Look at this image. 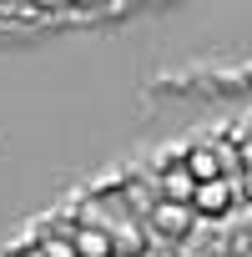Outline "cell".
I'll list each match as a JSON object with an SVG mask.
<instances>
[{"mask_svg":"<svg viewBox=\"0 0 252 257\" xmlns=\"http://www.w3.org/2000/svg\"><path fill=\"white\" fill-rule=\"evenodd\" d=\"M157 187H162V197L167 202H192V192H197V177L177 162V167H167L162 177H157Z\"/></svg>","mask_w":252,"mask_h":257,"instance_id":"obj_5","label":"cell"},{"mask_svg":"<svg viewBox=\"0 0 252 257\" xmlns=\"http://www.w3.org/2000/svg\"><path fill=\"white\" fill-rule=\"evenodd\" d=\"M71 247H76V257H116L111 232H106L101 222H81V227H71Z\"/></svg>","mask_w":252,"mask_h":257,"instance_id":"obj_3","label":"cell"},{"mask_svg":"<svg viewBox=\"0 0 252 257\" xmlns=\"http://www.w3.org/2000/svg\"><path fill=\"white\" fill-rule=\"evenodd\" d=\"M147 222H152L162 237H172V242H177V237H187V232L197 227V212H192L187 202H167V197H162V202H152V207H147Z\"/></svg>","mask_w":252,"mask_h":257,"instance_id":"obj_2","label":"cell"},{"mask_svg":"<svg viewBox=\"0 0 252 257\" xmlns=\"http://www.w3.org/2000/svg\"><path fill=\"white\" fill-rule=\"evenodd\" d=\"M41 257H76V247H71L66 237H46V242H41Z\"/></svg>","mask_w":252,"mask_h":257,"instance_id":"obj_6","label":"cell"},{"mask_svg":"<svg viewBox=\"0 0 252 257\" xmlns=\"http://www.w3.org/2000/svg\"><path fill=\"white\" fill-rule=\"evenodd\" d=\"M182 167L197 177V182H212V177H222V157H217V142L207 147V142H197V147H187V157H182Z\"/></svg>","mask_w":252,"mask_h":257,"instance_id":"obj_4","label":"cell"},{"mask_svg":"<svg viewBox=\"0 0 252 257\" xmlns=\"http://www.w3.org/2000/svg\"><path fill=\"white\" fill-rule=\"evenodd\" d=\"M237 202V182L232 177H212V182H197V192H192V212L197 217H227V207Z\"/></svg>","mask_w":252,"mask_h":257,"instance_id":"obj_1","label":"cell"}]
</instances>
